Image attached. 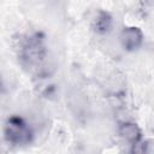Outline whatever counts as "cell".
<instances>
[{
	"label": "cell",
	"mask_w": 154,
	"mask_h": 154,
	"mask_svg": "<svg viewBox=\"0 0 154 154\" xmlns=\"http://www.w3.org/2000/svg\"><path fill=\"white\" fill-rule=\"evenodd\" d=\"M19 60L20 63L31 69H37L41 66L46 54L45 37L41 32H32L26 35L19 41Z\"/></svg>",
	"instance_id": "1"
},
{
	"label": "cell",
	"mask_w": 154,
	"mask_h": 154,
	"mask_svg": "<svg viewBox=\"0 0 154 154\" xmlns=\"http://www.w3.org/2000/svg\"><path fill=\"white\" fill-rule=\"evenodd\" d=\"M4 135L8 143L13 146H23L31 142L34 132L29 124L19 116H11L4 128Z\"/></svg>",
	"instance_id": "2"
},
{
	"label": "cell",
	"mask_w": 154,
	"mask_h": 154,
	"mask_svg": "<svg viewBox=\"0 0 154 154\" xmlns=\"http://www.w3.org/2000/svg\"><path fill=\"white\" fill-rule=\"evenodd\" d=\"M120 43L125 51L135 52L143 43V32L137 26L124 28L120 32Z\"/></svg>",
	"instance_id": "3"
},
{
	"label": "cell",
	"mask_w": 154,
	"mask_h": 154,
	"mask_svg": "<svg viewBox=\"0 0 154 154\" xmlns=\"http://www.w3.org/2000/svg\"><path fill=\"white\" fill-rule=\"evenodd\" d=\"M112 24H113V19H112V16L107 12V11H99L95 16V18L93 19V23H91V28L93 30L99 34V35H105L107 32L111 31V28H112Z\"/></svg>",
	"instance_id": "4"
},
{
	"label": "cell",
	"mask_w": 154,
	"mask_h": 154,
	"mask_svg": "<svg viewBox=\"0 0 154 154\" xmlns=\"http://www.w3.org/2000/svg\"><path fill=\"white\" fill-rule=\"evenodd\" d=\"M119 136L124 141L129 142L131 146L142 140L141 129L135 123L131 122H125L119 126Z\"/></svg>",
	"instance_id": "5"
},
{
	"label": "cell",
	"mask_w": 154,
	"mask_h": 154,
	"mask_svg": "<svg viewBox=\"0 0 154 154\" xmlns=\"http://www.w3.org/2000/svg\"><path fill=\"white\" fill-rule=\"evenodd\" d=\"M1 90H2V85H1V83H0V94H1Z\"/></svg>",
	"instance_id": "6"
}]
</instances>
